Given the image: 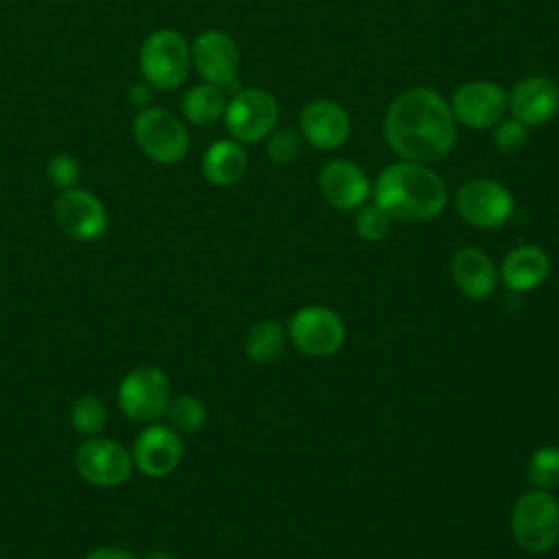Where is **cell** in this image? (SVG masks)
Instances as JSON below:
<instances>
[{
  "instance_id": "4fadbf2b",
  "label": "cell",
  "mask_w": 559,
  "mask_h": 559,
  "mask_svg": "<svg viewBox=\"0 0 559 559\" xmlns=\"http://www.w3.org/2000/svg\"><path fill=\"white\" fill-rule=\"evenodd\" d=\"M183 456V445L179 432L164 424H148L133 441L131 459L148 478H164L177 469Z\"/></svg>"
},
{
  "instance_id": "83f0119b",
  "label": "cell",
  "mask_w": 559,
  "mask_h": 559,
  "mask_svg": "<svg viewBox=\"0 0 559 559\" xmlns=\"http://www.w3.org/2000/svg\"><path fill=\"white\" fill-rule=\"evenodd\" d=\"M526 142H528V127L515 118L500 120L493 127V146L500 153H507V155L518 153Z\"/></svg>"
},
{
  "instance_id": "d6986e66",
  "label": "cell",
  "mask_w": 559,
  "mask_h": 559,
  "mask_svg": "<svg viewBox=\"0 0 559 559\" xmlns=\"http://www.w3.org/2000/svg\"><path fill=\"white\" fill-rule=\"evenodd\" d=\"M550 275V258L537 245H520L511 249L500 264V280L513 293L537 288Z\"/></svg>"
},
{
  "instance_id": "ba28073f",
  "label": "cell",
  "mask_w": 559,
  "mask_h": 559,
  "mask_svg": "<svg viewBox=\"0 0 559 559\" xmlns=\"http://www.w3.org/2000/svg\"><path fill=\"white\" fill-rule=\"evenodd\" d=\"M74 467L79 476L103 489H111L122 485L133 469L131 452L109 437H87L74 454Z\"/></svg>"
},
{
  "instance_id": "484cf974",
  "label": "cell",
  "mask_w": 559,
  "mask_h": 559,
  "mask_svg": "<svg viewBox=\"0 0 559 559\" xmlns=\"http://www.w3.org/2000/svg\"><path fill=\"white\" fill-rule=\"evenodd\" d=\"M354 229L362 240H371V242L382 240L391 229V216L376 203L365 205L354 218Z\"/></svg>"
},
{
  "instance_id": "ac0fdd59",
  "label": "cell",
  "mask_w": 559,
  "mask_h": 559,
  "mask_svg": "<svg viewBox=\"0 0 559 559\" xmlns=\"http://www.w3.org/2000/svg\"><path fill=\"white\" fill-rule=\"evenodd\" d=\"M450 275L456 288L469 299H485L496 290L498 269L478 247H461L452 253Z\"/></svg>"
},
{
  "instance_id": "cb8c5ba5",
  "label": "cell",
  "mask_w": 559,
  "mask_h": 559,
  "mask_svg": "<svg viewBox=\"0 0 559 559\" xmlns=\"http://www.w3.org/2000/svg\"><path fill=\"white\" fill-rule=\"evenodd\" d=\"M166 417L170 421V428H175L177 432H197L207 421V408L199 397L181 393L170 400Z\"/></svg>"
},
{
  "instance_id": "5bb4252c",
  "label": "cell",
  "mask_w": 559,
  "mask_h": 559,
  "mask_svg": "<svg viewBox=\"0 0 559 559\" xmlns=\"http://www.w3.org/2000/svg\"><path fill=\"white\" fill-rule=\"evenodd\" d=\"M192 63L205 83L231 90L238 83L240 52L236 41L223 31H203L192 44Z\"/></svg>"
},
{
  "instance_id": "4316f807",
  "label": "cell",
  "mask_w": 559,
  "mask_h": 559,
  "mask_svg": "<svg viewBox=\"0 0 559 559\" xmlns=\"http://www.w3.org/2000/svg\"><path fill=\"white\" fill-rule=\"evenodd\" d=\"M301 151V135L295 129H273L266 135V155L275 164H290Z\"/></svg>"
},
{
  "instance_id": "277c9868",
  "label": "cell",
  "mask_w": 559,
  "mask_h": 559,
  "mask_svg": "<svg viewBox=\"0 0 559 559\" xmlns=\"http://www.w3.org/2000/svg\"><path fill=\"white\" fill-rule=\"evenodd\" d=\"M140 70L151 87L162 92L179 87L190 72L192 50L181 33L173 28L153 31L140 48Z\"/></svg>"
},
{
  "instance_id": "9c48e42d",
  "label": "cell",
  "mask_w": 559,
  "mask_h": 559,
  "mask_svg": "<svg viewBox=\"0 0 559 559\" xmlns=\"http://www.w3.org/2000/svg\"><path fill=\"white\" fill-rule=\"evenodd\" d=\"M454 205L465 223L480 229H496L511 218L515 201L500 181L469 179L456 190Z\"/></svg>"
},
{
  "instance_id": "52a82bcc",
  "label": "cell",
  "mask_w": 559,
  "mask_h": 559,
  "mask_svg": "<svg viewBox=\"0 0 559 559\" xmlns=\"http://www.w3.org/2000/svg\"><path fill=\"white\" fill-rule=\"evenodd\" d=\"M225 124L229 135L240 144L266 140L280 120L277 100L260 87L236 92L225 107Z\"/></svg>"
},
{
  "instance_id": "7a4b0ae2",
  "label": "cell",
  "mask_w": 559,
  "mask_h": 559,
  "mask_svg": "<svg viewBox=\"0 0 559 559\" xmlns=\"http://www.w3.org/2000/svg\"><path fill=\"white\" fill-rule=\"evenodd\" d=\"M373 201L391 218L430 221L445 210L448 186L428 164L402 159L378 175Z\"/></svg>"
},
{
  "instance_id": "603a6c76",
  "label": "cell",
  "mask_w": 559,
  "mask_h": 559,
  "mask_svg": "<svg viewBox=\"0 0 559 559\" xmlns=\"http://www.w3.org/2000/svg\"><path fill=\"white\" fill-rule=\"evenodd\" d=\"M70 421L74 430L83 437H96L107 424V406L100 397L85 393L74 400L70 411Z\"/></svg>"
},
{
  "instance_id": "d4e9b609",
  "label": "cell",
  "mask_w": 559,
  "mask_h": 559,
  "mask_svg": "<svg viewBox=\"0 0 559 559\" xmlns=\"http://www.w3.org/2000/svg\"><path fill=\"white\" fill-rule=\"evenodd\" d=\"M528 480L537 489H559V448L557 445H544L533 452L528 467H526Z\"/></svg>"
},
{
  "instance_id": "4dcf8cb0",
  "label": "cell",
  "mask_w": 559,
  "mask_h": 559,
  "mask_svg": "<svg viewBox=\"0 0 559 559\" xmlns=\"http://www.w3.org/2000/svg\"><path fill=\"white\" fill-rule=\"evenodd\" d=\"M129 100H131V105H135V107H140V109H144V107L148 105V100H151L148 85H140V83L131 85V90H129Z\"/></svg>"
},
{
  "instance_id": "30bf717a",
  "label": "cell",
  "mask_w": 559,
  "mask_h": 559,
  "mask_svg": "<svg viewBox=\"0 0 559 559\" xmlns=\"http://www.w3.org/2000/svg\"><path fill=\"white\" fill-rule=\"evenodd\" d=\"M288 338L301 354L323 358L345 343V323L338 312L325 306H306L290 317Z\"/></svg>"
},
{
  "instance_id": "7402d4cb",
  "label": "cell",
  "mask_w": 559,
  "mask_h": 559,
  "mask_svg": "<svg viewBox=\"0 0 559 559\" xmlns=\"http://www.w3.org/2000/svg\"><path fill=\"white\" fill-rule=\"evenodd\" d=\"M286 347V330L280 321L264 319L249 328L245 336V354L258 365L275 362Z\"/></svg>"
},
{
  "instance_id": "f546056e",
  "label": "cell",
  "mask_w": 559,
  "mask_h": 559,
  "mask_svg": "<svg viewBox=\"0 0 559 559\" xmlns=\"http://www.w3.org/2000/svg\"><path fill=\"white\" fill-rule=\"evenodd\" d=\"M85 559H135L131 552L114 546H98L85 555Z\"/></svg>"
},
{
  "instance_id": "44dd1931",
  "label": "cell",
  "mask_w": 559,
  "mask_h": 559,
  "mask_svg": "<svg viewBox=\"0 0 559 559\" xmlns=\"http://www.w3.org/2000/svg\"><path fill=\"white\" fill-rule=\"evenodd\" d=\"M225 107H227L225 90L212 83L192 85L181 100V111L186 120L199 127H207L216 122L225 114Z\"/></svg>"
},
{
  "instance_id": "f1b7e54d",
  "label": "cell",
  "mask_w": 559,
  "mask_h": 559,
  "mask_svg": "<svg viewBox=\"0 0 559 559\" xmlns=\"http://www.w3.org/2000/svg\"><path fill=\"white\" fill-rule=\"evenodd\" d=\"M46 175H48V181L57 190H70V188H76V183L81 179V166L72 155L61 153L48 162Z\"/></svg>"
},
{
  "instance_id": "2e32d148",
  "label": "cell",
  "mask_w": 559,
  "mask_h": 559,
  "mask_svg": "<svg viewBox=\"0 0 559 559\" xmlns=\"http://www.w3.org/2000/svg\"><path fill=\"white\" fill-rule=\"evenodd\" d=\"M507 109L526 127H542L559 114V85L548 76H526L507 94Z\"/></svg>"
},
{
  "instance_id": "3957f363",
  "label": "cell",
  "mask_w": 559,
  "mask_h": 559,
  "mask_svg": "<svg viewBox=\"0 0 559 559\" xmlns=\"http://www.w3.org/2000/svg\"><path fill=\"white\" fill-rule=\"evenodd\" d=\"M515 544L533 555L548 552L559 542V500L546 489L522 493L511 511Z\"/></svg>"
},
{
  "instance_id": "5b68a950",
  "label": "cell",
  "mask_w": 559,
  "mask_h": 559,
  "mask_svg": "<svg viewBox=\"0 0 559 559\" xmlns=\"http://www.w3.org/2000/svg\"><path fill=\"white\" fill-rule=\"evenodd\" d=\"M133 138L140 151L157 164H177L190 151L186 124L162 107H144L133 120Z\"/></svg>"
},
{
  "instance_id": "8fae6325",
  "label": "cell",
  "mask_w": 559,
  "mask_h": 559,
  "mask_svg": "<svg viewBox=\"0 0 559 559\" xmlns=\"http://www.w3.org/2000/svg\"><path fill=\"white\" fill-rule=\"evenodd\" d=\"M57 225L74 240L92 242L98 240L109 225L103 201L83 188L61 190L52 207Z\"/></svg>"
},
{
  "instance_id": "1f68e13d",
  "label": "cell",
  "mask_w": 559,
  "mask_h": 559,
  "mask_svg": "<svg viewBox=\"0 0 559 559\" xmlns=\"http://www.w3.org/2000/svg\"><path fill=\"white\" fill-rule=\"evenodd\" d=\"M144 559H173L168 552H162V550H155V552H151V555H146Z\"/></svg>"
},
{
  "instance_id": "8992f818",
  "label": "cell",
  "mask_w": 559,
  "mask_h": 559,
  "mask_svg": "<svg viewBox=\"0 0 559 559\" xmlns=\"http://www.w3.org/2000/svg\"><path fill=\"white\" fill-rule=\"evenodd\" d=\"M170 400V380L166 371L155 365L131 369L118 384V406L138 424H155L166 415Z\"/></svg>"
},
{
  "instance_id": "7c38bea8",
  "label": "cell",
  "mask_w": 559,
  "mask_h": 559,
  "mask_svg": "<svg viewBox=\"0 0 559 559\" xmlns=\"http://www.w3.org/2000/svg\"><path fill=\"white\" fill-rule=\"evenodd\" d=\"M450 109L454 120L467 129H491L507 111V94L493 81H467L454 90Z\"/></svg>"
},
{
  "instance_id": "ffe728a7",
  "label": "cell",
  "mask_w": 559,
  "mask_h": 559,
  "mask_svg": "<svg viewBox=\"0 0 559 559\" xmlns=\"http://www.w3.org/2000/svg\"><path fill=\"white\" fill-rule=\"evenodd\" d=\"M249 159L240 142L236 140H218L214 142L201 162L203 177L214 186H234L247 173Z\"/></svg>"
},
{
  "instance_id": "6da1fadb",
  "label": "cell",
  "mask_w": 559,
  "mask_h": 559,
  "mask_svg": "<svg viewBox=\"0 0 559 559\" xmlns=\"http://www.w3.org/2000/svg\"><path fill=\"white\" fill-rule=\"evenodd\" d=\"M384 135L402 159L432 164L452 151L456 120L441 94L430 87H411L391 103Z\"/></svg>"
},
{
  "instance_id": "e0dca14e",
  "label": "cell",
  "mask_w": 559,
  "mask_h": 559,
  "mask_svg": "<svg viewBox=\"0 0 559 559\" xmlns=\"http://www.w3.org/2000/svg\"><path fill=\"white\" fill-rule=\"evenodd\" d=\"M319 192L323 199L343 212L358 210L371 194L367 173L347 159L328 162L319 173Z\"/></svg>"
},
{
  "instance_id": "9a60e30c",
  "label": "cell",
  "mask_w": 559,
  "mask_h": 559,
  "mask_svg": "<svg viewBox=\"0 0 559 559\" xmlns=\"http://www.w3.org/2000/svg\"><path fill=\"white\" fill-rule=\"evenodd\" d=\"M301 138L319 151H334L343 146L352 133L347 111L330 98L310 100L299 114Z\"/></svg>"
}]
</instances>
